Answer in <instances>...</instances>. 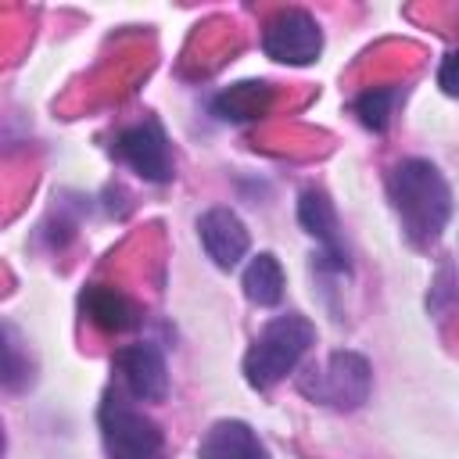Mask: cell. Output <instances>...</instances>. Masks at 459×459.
<instances>
[{
    "label": "cell",
    "instance_id": "cell-1",
    "mask_svg": "<svg viewBox=\"0 0 459 459\" xmlns=\"http://www.w3.org/2000/svg\"><path fill=\"white\" fill-rule=\"evenodd\" d=\"M387 197L412 247H430L441 240L452 219V190L437 165L423 158H405L387 172Z\"/></svg>",
    "mask_w": 459,
    "mask_h": 459
},
{
    "label": "cell",
    "instance_id": "cell-2",
    "mask_svg": "<svg viewBox=\"0 0 459 459\" xmlns=\"http://www.w3.org/2000/svg\"><path fill=\"white\" fill-rule=\"evenodd\" d=\"M316 341V326L298 316H276L262 326V333L251 341L247 355H244V377L255 391H269L273 384H280L287 373L298 369V362L305 359V351Z\"/></svg>",
    "mask_w": 459,
    "mask_h": 459
},
{
    "label": "cell",
    "instance_id": "cell-3",
    "mask_svg": "<svg viewBox=\"0 0 459 459\" xmlns=\"http://www.w3.org/2000/svg\"><path fill=\"white\" fill-rule=\"evenodd\" d=\"M298 387H301L305 398H312L326 409L351 412L369 398L373 373H369V362L359 351H333L319 369H308L298 380Z\"/></svg>",
    "mask_w": 459,
    "mask_h": 459
},
{
    "label": "cell",
    "instance_id": "cell-4",
    "mask_svg": "<svg viewBox=\"0 0 459 459\" xmlns=\"http://www.w3.org/2000/svg\"><path fill=\"white\" fill-rule=\"evenodd\" d=\"M97 420H100V437L111 459H158L165 448L161 427L111 391L104 394Z\"/></svg>",
    "mask_w": 459,
    "mask_h": 459
},
{
    "label": "cell",
    "instance_id": "cell-5",
    "mask_svg": "<svg viewBox=\"0 0 459 459\" xmlns=\"http://www.w3.org/2000/svg\"><path fill=\"white\" fill-rule=\"evenodd\" d=\"M262 47L280 65H312L323 50V29L308 11L283 7L269 18L262 32Z\"/></svg>",
    "mask_w": 459,
    "mask_h": 459
},
{
    "label": "cell",
    "instance_id": "cell-6",
    "mask_svg": "<svg viewBox=\"0 0 459 459\" xmlns=\"http://www.w3.org/2000/svg\"><path fill=\"white\" fill-rule=\"evenodd\" d=\"M115 151L147 183H169L172 179V151H169V140H165L158 122H140V126L122 129L115 140Z\"/></svg>",
    "mask_w": 459,
    "mask_h": 459
},
{
    "label": "cell",
    "instance_id": "cell-7",
    "mask_svg": "<svg viewBox=\"0 0 459 459\" xmlns=\"http://www.w3.org/2000/svg\"><path fill=\"white\" fill-rule=\"evenodd\" d=\"M115 373L126 391L140 402H161L169 394V369L165 355L154 344H126L115 351Z\"/></svg>",
    "mask_w": 459,
    "mask_h": 459
},
{
    "label": "cell",
    "instance_id": "cell-8",
    "mask_svg": "<svg viewBox=\"0 0 459 459\" xmlns=\"http://www.w3.org/2000/svg\"><path fill=\"white\" fill-rule=\"evenodd\" d=\"M197 237L208 251V258L219 265V269H233L247 247H251V237H247V226L240 222L237 212L230 208H208L201 219H197Z\"/></svg>",
    "mask_w": 459,
    "mask_h": 459
},
{
    "label": "cell",
    "instance_id": "cell-9",
    "mask_svg": "<svg viewBox=\"0 0 459 459\" xmlns=\"http://www.w3.org/2000/svg\"><path fill=\"white\" fill-rule=\"evenodd\" d=\"M197 459H269V448L244 420H219L204 430Z\"/></svg>",
    "mask_w": 459,
    "mask_h": 459
},
{
    "label": "cell",
    "instance_id": "cell-10",
    "mask_svg": "<svg viewBox=\"0 0 459 459\" xmlns=\"http://www.w3.org/2000/svg\"><path fill=\"white\" fill-rule=\"evenodd\" d=\"M79 305H82L86 319L93 326H100L104 333H122V330H133L140 323V308L122 290H115L108 283H90L82 290Z\"/></svg>",
    "mask_w": 459,
    "mask_h": 459
},
{
    "label": "cell",
    "instance_id": "cell-11",
    "mask_svg": "<svg viewBox=\"0 0 459 459\" xmlns=\"http://www.w3.org/2000/svg\"><path fill=\"white\" fill-rule=\"evenodd\" d=\"M298 222L305 226V233H312L326 247L323 258H337V262L344 258L341 240H337V212H333V204H330V197L323 190H316V186L301 190V197H298ZM341 265H348V262H341Z\"/></svg>",
    "mask_w": 459,
    "mask_h": 459
},
{
    "label": "cell",
    "instance_id": "cell-12",
    "mask_svg": "<svg viewBox=\"0 0 459 459\" xmlns=\"http://www.w3.org/2000/svg\"><path fill=\"white\" fill-rule=\"evenodd\" d=\"M273 104V90L262 79H247V82H233L230 90H222L212 100V111L226 122H251L258 115H265Z\"/></svg>",
    "mask_w": 459,
    "mask_h": 459
},
{
    "label": "cell",
    "instance_id": "cell-13",
    "mask_svg": "<svg viewBox=\"0 0 459 459\" xmlns=\"http://www.w3.org/2000/svg\"><path fill=\"white\" fill-rule=\"evenodd\" d=\"M240 283H244V294H247L251 305H258V308L280 305V298H283V269H280L276 255H269V251L255 255V258L244 265Z\"/></svg>",
    "mask_w": 459,
    "mask_h": 459
},
{
    "label": "cell",
    "instance_id": "cell-14",
    "mask_svg": "<svg viewBox=\"0 0 459 459\" xmlns=\"http://www.w3.org/2000/svg\"><path fill=\"white\" fill-rule=\"evenodd\" d=\"M394 100H398V90H366V93H359L355 97V104H351V111L359 115V122L366 126V129H387V122H391V111H394Z\"/></svg>",
    "mask_w": 459,
    "mask_h": 459
},
{
    "label": "cell",
    "instance_id": "cell-15",
    "mask_svg": "<svg viewBox=\"0 0 459 459\" xmlns=\"http://www.w3.org/2000/svg\"><path fill=\"white\" fill-rule=\"evenodd\" d=\"M437 86L448 93V97H459V50L445 54L441 68H437Z\"/></svg>",
    "mask_w": 459,
    "mask_h": 459
}]
</instances>
